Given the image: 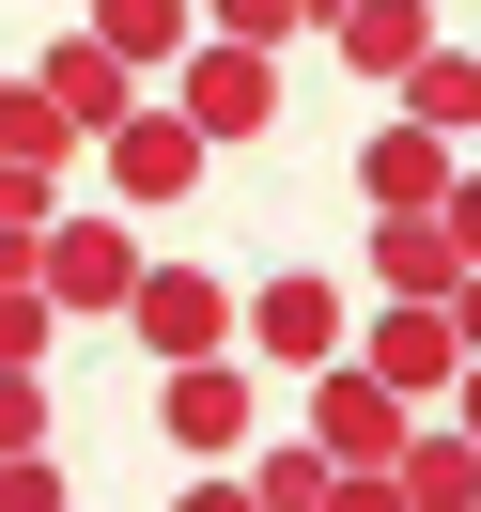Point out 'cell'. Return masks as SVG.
Returning <instances> with one entry per match:
<instances>
[{"mask_svg":"<svg viewBox=\"0 0 481 512\" xmlns=\"http://www.w3.org/2000/svg\"><path fill=\"white\" fill-rule=\"evenodd\" d=\"M388 497H404V512H481V450L404 419V450H388Z\"/></svg>","mask_w":481,"mask_h":512,"instance_id":"5bb4252c","label":"cell"},{"mask_svg":"<svg viewBox=\"0 0 481 512\" xmlns=\"http://www.w3.org/2000/svg\"><path fill=\"white\" fill-rule=\"evenodd\" d=\"M342 16H357V0H295V32H342Z\"/></svg>","mask_w":481,"mask_h":512,"instance_id":"4316f807","label":"cell"},{"mask_svg":"<svg viewBox=\"0 0 481 512\" xmlns=\"http://www.w3.org/2000/svg\"><path fill=\"white\" fill-rule=\"evenodd\" d=\"M0 280H32V233H0Z\"/></svg>","mask_w":481,"mask_h":512,"instance_id":"83f0119b","label":"cell"},{"mask_svg":"<svg viewBox=\"0 0 481 512\" xmlns=\"http://www.w3.org/2000/svg\"><path fill=\"white\" fill-rule=\"evenodd\" d=\"M0 156H16V171H63V156H78V125L32 94V78H0Z\"/></svg>","mask_w":481,"mask_h":512,"instance_id":"2e32d148","label":"cell"},{"mask_svg":"<svg viewBox=\"0 0 481 512\" xmlns=\"http://www.w3.org/2000/svg\"><path fill=\"white\" fill-rule=\"evenodd\" d=\"M326 47H342V63H357V78H373V94H388V78H404L419 47H435V0H357V16H342V32H326Z\"/></svg>","mask_w":481,"mask_h":512,"instance_id":"9a60e30c","label":"cell"},{"mask_svg":"<svg viewBox=\"0 0 481 512\" xmlns=\"http://www.w3.org/2000/svg\"><path fill=\"white\" fill-rule=\"evenodd\" d=\"M450 342L481 357V264H466V280H450Z\"/></svg>","mask_w":481,"mask_h":512,"instance_id":"484cf974","label":"cell"},{"mask_svg":"<svg viewBox=\"0 0 481 512\" xmlns=\"http://www.w3.org/2000/svg\"><path fill=\"white\" fill-rule=\"evenodd\" d=\"M78 32H94L125 78H156V63H187V47H202V0H78Z\"/></svg>","mask_w":481,"mask_h":512,"instance_id":"8fae6325","label":"cell"},{"mask_svg":"<svg viewBox=\"0 0 481 512\" xmlns=\"http://www.w3.org/2000/svg\"><path fill=\"white\" fill-rule=\"evenodd\" d=\"M94 156H109V187H125V202H187V187H202V140H187V109H125Z\"/></svg>","mask_w":481,"mask_h":512,"instance_id":"ba28073f","label":"cell"},{"mask_svg":"<svg viewBox=\"0 0 481 512\" xmlns=\"http://www.w3.org/2000/svg\"><path fill=\"white\" fill-rule=\"evenodd\" d=\"M156 435L187 450V466H233V450L264 435V373H233V357H187V373H156Z\"/></svg>","mask_w":481,"mask_h":512,"instance_id":"277c9868","label":"cell"},{"mask_svg":"<svg viewBox=\"0 0 481 512\" xmlns=\"http://www.w3.org/2000/svg\"><path fill=\"white\" fill-rule=\"evenodd\" d=\"M171 512H249V481H233V466H202V481H187Z\"/></svg>","mask_w":481,"mask_h":512,"instance_id":"cb8c5ba5","label":"cell"},{"mask_svg":"<svg viewBox=\"0 0 481 512\" xmlns=\"http://www.w3.org/2000/svg\"><path fill=\"white\" fill-rule=\"evenodd\" d=\"M450 140H419V125H388V140H357V202H373V218H435L450 202Z\"/></svg>","mask_w":481,"mask_h":512,"instance_id":"9c48e42d","label":"cell"},{"mask_svg":"<svg viewBox=\"0 0 481 512\" xmlns=\"http://www.w3.org/2000/svg\"><path fill=\"white\" fill-rule=\"evenodd\" d=\"M125 326H140V357H156V373H187V357L233 342V280H218V264H140Z\"/></svg>","mask_w":481,"mask_h":512,"instance_id":"5b68a950","label":"cell"},{"mask_svg":"<svg viewBox=\"0 0 481 512\" xmlns=\"http://www.w3.org/2000/svg\"><path fill=\"white\" fill-rule=\"evenodd\" d=\"M32 94H47V109H63V125H78V140H109V125H125V109H140V78H125V63H109V47H94V32H63V47H47V63H32Z\"/></svg>","mask_w":481,"mask_h":512,"instance_id":"30bf717a","label":"cell"},{"mask_svg":"<svg viewBox=\"0 0 481 512\" xmlns=\"http://www.w3.org/2000/svg\"><path fill=\"white\" fill-rule=\"evenodd\" d=\"M435 233H450V249L481 264V171H450V202H435Z\"/></svg>","mask_w":481,"mask_h":512,"instance_id":"7402d4cb","label":"cell"},{"mask_svg":"<svg viewBox=\"0 0 481 512\" xmlns=\"http://www.w3.org/2000/svg\"><path fill=\"white\" fill-rule=\"evenodd\" d=\"M326 481H342V466L295 435V450H264V466H249V512H326Z\"/></svg>","mask_w":481,"mask_h":512,"instance_id":"e0dca14e","label":"cell"},{"mask_svg":"<svg viewBox=\"0 0 481 512\" xmlns=\"http://www.w3.org/2000/svg\"><path fill=\"white\" fill-rule=\"evenodd\" d=\"M450 280H466V249L435 218H373V295L388 311H450Z\"/></svg>","mask_w":481,"mask_h":512,"instance_id":"7c38bea8","label":"cell"},{"mask_svg":"<svg viewBox=\"0 0 481 512\" xmlns=\"http://www.w3.org/2000/svg\"><path fill=\"white\" fill-rule=\"evenodd\" d=\"M450 435L481 450V357H466V373H450Z\"/></svg>","mask_w":481,"mask_h":512,"instance_id":"d4e9b609","label":"cell"},{"mask_svg":"<svg viewBox=\"0 0 481 512\" xmlns=\"http://www.w3.org/2000/svg\"><path fill=\"white\" fill-rule=\"evenodd\" d=\"M47 342H63V311L32 280H0V373H47Z\"/></svg>","mask_w":481,"mask_h":512,"instance_id":"ac0fdd59","label":"cell"},{"mask_svg":"<svg viewBox=\"0 0 481 512\" xmlns=\"http://www.w3.org/2000/svg\"><path fill=\"white\" fill-rule=\"evenodd\" d=\"M202 32H218V47H280V32H295V0H202Z\"/></svg>","mask_w":481,"mask_h":512,"instance_id":"ffe728a7","label":"cell"},{"mask_svg":"<svg viewBox=\"0 0 481 512\" xmlns=\"http://www.w3.org/2000/svg\"><path fill=\"white\" fill-rule=\"evenodd\" d=\"M233 326L264 342V373H326V357L357 342V311H342V280H311V264H264L249 295H233Z\"/></svg>","mask_w":481,"mask_h":512,"instance_id":"7a4b0ae2","label":"cell"},{"mask_svg":"<svg viewBox=\"0 0 481 512\" xmlns=\"http://www.w3.org/2000/svg\"><path fill=\"white\" fill-rule=\"evenodd\" d=\"M171 109H187L202 156H218V140H264V125H280V47H218V32H202L187 78H171Z\"/></svg>","mask_w":481,"mask_h":512,"instance_id":"3957f363","label":"cell"},{"mask_svg":"<svg viewBox=\"0 0 481 512\" xmlns=\"http://www.w3.org/2000/svg\"><path fill=\"white\" fill-rule=\"evenodd\" d=\"M388 94H404V125H419V140H481V47H419Z\"/></svg>","mask_w":481,"mask_h":512,"instance_id":"4fadbf2b","label":"cell"},{"mask_svg":"<svg viewBox=\"0 0 481 512\" xmlns=\"http://www.w3.org/2000/svg\"><path fill=\"white\" fill-rule=\"evenodd\" d=\"M0 512H78L63 497V450H0Z\"/></svg>","mask_w":481,"mask_h":512,"instance_id":"d6986e66","label":"cell"},{"mask_svg":"<svg viewBox=\"0 0 481 512\" xmlns=\"http://www.w3.org/2000/svg\"><path fill=\"white\" fill-rule=\"evenodd\" d=\"M326 512H404V497H388V466H342V481H326Z\"/></svg>","mask_w":481,"mask_h":512,"instance_id":"603a6c76","label":"cell"},{"mask_svg":"<svg viewBox=\"0 0 481 512\" xmlns=\"http://www.w3.org/2000/svg\"><path fill=\"white\" fill-rule=\"evenodd\" d=\"M357 373H373L388 404L419 419V404H435L450 373H466V342H450V311H388V295H373V357H357Z\"/></svg>","mask_w":481,"mask_h":512,"instance_id":"52a82bcc","label":"cell"},{"mask_svg":"<svg viewBox=\"0 0 481 512\" xmlns=\"http://www.w3.org/2000/svg\"><path fill=\"white\" fill-rule=\"evenodd\" d=\"M0 450H47V373H0Z\"/></svg>","mask_w":481,"mask_h":512,"instance_id":"44dd1931","label":"cell"},{"mask_svg":"<svg viewBox=\"0 0 481 512\" xmlns=\"http://www.w3.org/2000/svg\"><path fill=\"white\" fill-rule=\"evenodd\" d=\"M311 450H326V466H388V450H404V404H388L357 357H326V373H311Z\"/></svg>","mask_w":481,"mask_h":512,"instance_id":"8992f818","label":"cell"},{"mask_svg":"<svg viewBox=\"0 0 481 512\" xmlns=\"http://www.w3.org/2000/svg\"><path fill=\"white\" fill-rule=\"evenodd\" d=\"M32 295H47L63 326H109V311L140 295V233H125V218H47V233H32Z\"/></svg>","mask_w":481,"mask_h":512,"instance_id":"6da1fadb","label":"cell"}]
</instances>
